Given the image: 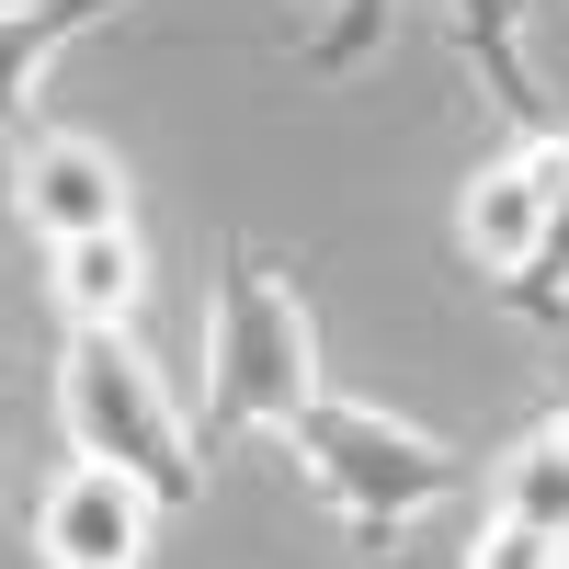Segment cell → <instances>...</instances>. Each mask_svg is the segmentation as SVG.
<instances>
[{"label": "cell", "mask_w": 569, "mask_h": 569, "mask_svg": "<svg viewBox=\"0 0 569 569\" xmlns=\"http://www.w3.org/2000/svg\"><path fill=\"white\" fill-rule=\"evenodd\" d=\"M308 399H319V330H308V297H297V284H273L251 251H228V273H217V330H206L194 456H228L240 433H297Z\"/></svg>", "instance_id": "1"}, {"label": "cell", "mask_w": 569, "mask_h": 569, "mask_svg": "<svg viewBox=\"0 0 569 569\" xmlns=\"http://www.w3.org/2000/svg\"><path fill=\"white\" fill-rule=\"evenodd\" d=\"M58 421H69L80 456H103V467H126V479H149L171 512H194L206 456L171 421L160 376H149V353H137L126 330H69V353H58Z\"/></svg>", "instance_id": "2"}, {"label": "cell", "mask_w": 569, "mask_h": 569, "mask_svg": "<svg viewBox=\"0 0 569 569\" xmlns=\"http://www.w3.org/2000/svg\"><path fill=\"white\" fill-rule=\"evenodd\" d=\"M284 445L308 456L319 501L342 512V525H365V536H399L410 512H433V501L467 490V456H445L433 433H410V421L365 410V399H330V388L297 410V433H284Z\"/></svg>", "instance_id": "3"}, {"label": "cell", "mask_w": 569, "mask_h": 569, "mask_svg": "<svg viewBox=\"0 0 569 569\" xmlns=\"http://www.w3.org/2000/svg\"><path fill=\"white\" fill-rule=\"evenodd\" d=\"M160 512H171V501H160L149 479L80 456V467H58L46 501H34V558H46V569H149Z\"/></svg>", "instance_id": "4"}, {"label": "cell", "mask_w": 569, "mask_h": 569, "mask_svg": "<svg viewBox=\"0 0 569 569\" xmlns=\"http://www.w3.org/2000/svg\"><path fill=\"white\" fill-rule=\"evenodd\" d=\"M12 217L34 228L46 251L91 240V228H126V160L103 149V137L34 126V137H12Z\"/></svg>", "instance_id": "5"}, {"label": "cell", "mask_w": 569, "mask_h": 569, "mask_svg": "<svg viewBox=\"0 0 569 569\" xmlns=\"http://www.w3.org/2000/svg\"><path fill=\"white\" fill-rule=\"evenodd\" d=\"M536 228H547V149L525 137V149H501V160H479L467 171V206H456V240H467V262L479 273H525V251H536Z\"/></svg>", "instance_id": "6"}, {"label": "cell", "mask_w": 569, "mask_h": 569, "mask_svg": "<svg viewBox=\"0 0 569 569\" xmlns=\"http://www.w3.org/2000/svg\"><path fill=\"white\" fill-rule=\"evenodd\" d=\"M126 0H0V137H34V80L69 34H91Z\"/></svg>", "instance_id": "7"}, {"label": "cell", "mask_w": 569, "mask_h": 569, "mask_svg": "<svg viewBox=\"0 0 569 569\" xmlns=\"http://www.w3.org/2000/svg\"><path fill=\"white\" fill-rule=\"evenodd\" d=\"M58 308L69 330H126L137 297H149V262H137V228H91V240H58Z\"/></svg>", "instance_id": "8"}, {"label": "cell", "mask_w": 569, "mask_h": 569, "mask_svg": "<svg viewBox=\"0 0 569 569\" xmlns=\"http://www.w3.org/2000/svg\"><path fill=\"white\" fill-rule=\"evenodd\" d=\"M490 512L501 525H536L569 547V421H547V433H525L501 456V479H490Z\"/></svg>", "instance_id": "9"}, {"label": "cell", "mask_w": 569, "mask_h": 569, "mask_svg": "<svg viewBox=\"0 0 569 569\" xmlns=\"http://www.w3.org/2000/svg\"><path fill=\"white\" fill-rule=\"evenodd\" d=\"M536 149H547V228H536V251H525V273L501 297L525 319H569V126H547Z\"/></svg>", "instance_id": "10"}, {"label": "cell", "mask_w": 569, "mask_h": 569, "mask_svg": "<svg viewBox=\"0 0 569 569\" xmlns=\"http://www.w3.org/2000/svg\"><path fill=\"white\" fill-rule=\"evenodd\" d=\"M388 12H399V0H330V23H319V46H308V69H319V80L365 69L376 46H388Z\"/></svg>", "instance_id": "11"}, {"label": "cell", "mask_w": 569, "mask_h": 569, "mask_svg": "<svg viewBox=\"0 0 569 569\" xmlns=\"http://www.w3.org/2000/svg\"><path fill=\"white\" fill-rule=\"evenodd\" d=\"M467 569H569V547L558 536H536V525H479V547H467Z\"/></svg>", "instance_id": "12"}, {"label": "cell", "mask_w": 569, "mask_h": 569, "mask_svg": "<svg viewBox=\"0 0 569 569\" xmlns=\"http://www.w3.org/2000/svg\"><path fill=\"white\" fill-rule=\"evenodd\" d=\"M558 421H569V365H558Z\"/></svg>", "instance_id": "13"}]
</instances>
